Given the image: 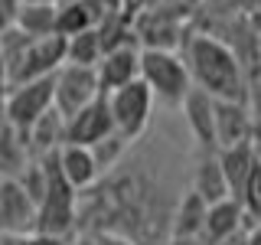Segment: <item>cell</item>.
I'll return each instance as SVG.
<instances>
[{"instance_id":"9","label":"cell","mask_w":261,"mask_h":245,"mask_svg":"<svg viewBox=\"0 0 261 245\" xmlns=\"http://www.w3.org/2000/svg\"><path fill=\"white\" fill-rule=\"evenodd\" d=\"M53 160H56V170H59V177H62L79 196L85 193V190H92L98 180H101V170H98V163H95L92 147L62 144L59 151L53 154Z\"/></svg>"},{"instance_id":"22","label":"cell","mask_w":261,"mask_h":245,"mask_svg":"<svg viewBox=\"0 0 261 245\" xmlns=\"http://www.w3.org/2000/svg\"><path fill=\"white\" fill-rule=\"evenodd\" d=\"M0 180H4V177H0Z\"/></svg>"},{"instance_id":"5","label":"cell","mask_w":261,"mask_h":245,"mask_svg":"<svg viewBox=\"0 0 261 245\" xmlns=\"http://www.w3.org/2000/svg\"><path fill=\"white\" fill-rule=\"evenodd\" d=\"M49 108H53V76L20 82V85H7L4 98H0V121L13 128L16 134H27Z\"/></svg>"},{"instance_id":"11","label":"cell","mask_w":261,"mask_h":245,"mask_svg":"<svg viewBox=\"0 0 261 245\" xmlns=\"http://www.w3.org/2000/svg\"><path fill=\"white\" fill-rule=\"evenodd\" d=\"M137 56H141V49L134 43L114 46L108 53H101V59L95 62V79H98L101 95H108L114 88H121V85H127V82L137 79Z\"/></svg>"},{"instance_id":"3","label":"cell","mask_w":261,"mask_h":245,"mask_svg":"<svg viewBox=\"0 0 261 245\" xmlns=\"http://www.w3.org/2000/svg\"><path fill=\"white\" fill-rule=\"evenodd\" d=\"M137 79L150 88L153 102H163L170 108H179L183 95L193 88L186 62L176 49H141V56H137Z\"/></svg>"},{"instance_id":"2","label":"cell","mask_w":261,"mask_h":245,"mask_svg":"<svg viewBox=\"0 0 261 245\" xmlns=\"http://www.w3.org/2000/svg\"><path fill=\"white\" fill-rule=\"evenodd\" d=\"M79 226V193L59 177L53 154H46V186L36 200V223L33 235L46 239H62Z\"/></svg>"},{"instance_id":"16","label":"cell","mask_w":261,"mask_h":245,"mask_svg":"<svg viewBox=\"0 0 261 245\" xmlns=\"http://www.w3.org/2000/svg\"><path fill=\"white\" fill-rule=\"evenodd\" d=\"M193 193L206 206H212L219 200H228V183H225V174L216 160V151H202L199 163H196V174H193Z\"/></svg>"},{"instance_id":"17","label":"cell","mask_w":261,"mask_h":245,"mask_svg":"<svg viewBox=\"0 0 261 245\" xmlns=\"http://www.w3.org/2000/svg\"><path fill=\"white\" fill-rule=\"evenodd\" d=\"M56 27V4H23L16 7L13 16V30L23 33L27 39H39V36H53Z\"/></svg>"},{"instance_id":"12","label":"cell","mask_w":261,"mask_h":245,"mask_svg":"<svg viewBox=\"0 0 261 245\" xmlns=\"http://www.w3.org/2000/svg\"><path fill=\"white\" fill-rule=\"evenodd\" d=\"M179 108H183V118L190 125L196 144L202 151H216V98H209L199 88H190L179 102Z\"/></svg>"},{"instance_id":"14","label":"cell","mask_w":261,"mask_h":245,"mask_svg":"<svg viewBox=\"0 0 261 245\" xmlns=\"http://www.w3.org/2000/svg\"><path fill=\"white\" fill-rule=\"evenodd\" d=\"M242 219H251V216H245V209L239 206V203L228 196V200H219V203H212V206H206V216H202V239L212 242V245H219V242H225V239H232L235 232L242 229Z\"/></svg>"},{"instance_id":"19","label":"cell","mask_w":261,"mask_h":245,"mask_svg":"<svg viewBox=\"0 0 261 245\" xmlns=\"http://www.w3.org/2000/svg\"><path fill=\"white\" fill-rule=\"evenodd\" d=\"M92 27H95V20H92V10H88L85 0H62V4H56V27H53L56 36L69 39Z\"/></svg>"},{"instance_id":"6","label":"cell","mask_w":261,"mask_h":245,"mask_svg":"<svg viewBox=\"0 0 261 245\" xmlns=\"http://www.w3.org/2000/svg\"><path fill=\"white\" fill-rule=\"evenodd\" d=\"M65 62V39L62 36H39V39H27V46L20 49L16 62L10 65L7 85H20V82H36V79H49L56 69Z\"/></svg>"},{"instance_id":"13","label":"cell","mask_w":261,"mask_h":245,"mask_svg":"<svg viewBox=\"0 0 261 245\" xmlns=\"http://www.w3.org/2000/svg\"><path fill=\"white\" fill-rule=\"evenodd\" d=\"M251 108L248 102H219L216 98V151L251 141Z\"/></svg>"},{"instance_id":"7","label":"cell","mask_w":261,"mask_h":245,"mask_svg":"<svg viewBox=\"0 0 261 245\" xmlns=\"http://www.w3.org/2000/svg\"><path fill=\"white\" fill-rule=\"evenodd\" d=\"M95 98H101L95 69L62 62L59 69L53 72V108L59 111L62 118L75 114L79 108H85L88 102H95Z\"/></svg>"},{"instance_id":"1","label":"cell","mask_w":261,"mask_h":245,"mask_svg":"<svg viewBox=\"0 0 261 245\" xmlns=\"http://www.w3.org/2000/svg\"><path fill=\"white\" fill-rule=\"evenodd\" d=\"M186 72H190L193 88L206 92L219 102H248V76L245 62L228 43L209 33H196L186 43L183 53Z\"/></svg>"},{"instance_id":"20","label":"cell","mask_w":261,"mask_h":245,"mask_svg":"<svg viewBox=\"0 0 261 245\" xmlns=\"http://www.w3.org/2000/svg\"><path fill=\"white\" fill-rule=\"evenodd\" d=\"M101 59V39H98L95 27L85 30V33H75V36L65 39V62L72 65H88L95 69V62Z\"/></svg>"},{"instance_id":"4","label":"cell","mask_w":261,"mask_h":245,"mask_svg":"<svg viewBox=\"0 0 261 245\" xmlns=\"http://www.w3.org/2000/svg\"><path fill=\"white\" fill-rule=\"evenodd\" d=\"M105 105H108V114H111V125H114V134L124 137V141H137L147 128H150V118H153V95L150 88L144 85L141 79L127 82V85L114 88V92L105 95Z\"/></svg>"},{"instance_id":"8","label":"cell","mask_w":261,"mask_h":245,"mask_svg":"<svg viewBox=\"0 0 261 245\" xmlns=\"http://www.w3.org/2000/svg\"><path fill=\"white\" fill-rule=\"evenodd\" d=\"M114 134L108 105H105V95L88 102L85 108H79L75 114H69L62 125V144H79V147H95L101 144L105 137Z\"/></svg>"},{"instance_id":"21","label":"cell","mask_w":261,"mask_h":245,"mask_svg":"<svg viewBox=\"0 0 261 245\" xmlns=\"http://www.w3.org/2000/svg\"><path fill=\"white\" fill-rule=\"evenodd\" d=\"M16 7H20V0H0V33H7L13 27Z\"/></svg>"},{"instance_id":"10","label":"cell","mask_w":261,"mask_h":245,"mask_svg":"<svg viewBox=\"0 0 261 245\" xmlns=\"http://www.w3.org/2000/svg\"><path fill=\"white\" fill-rule=\"evenodd\" d=\"M36 223V206L16 180H0V235H27Z\"/></svg>"},{"instance_id":"15","label":"cell","mask_w":261,"mask_h":245,"mask_svg":"<svg viewBox=\"0 0 261 245\" xmlns=\"http://www.w3.org/2000/svg\"><path fill=\"white\" fill-rule=\"evenodd\" d=\"M216 160H219V167H222V174H225L228 196H232V200H239L245 180H248L251 170L258 167L255 144L245 141V144H235V147H222V151H216Z\"/></svg>"},{"instance_id":"18","label":"cell","mask_w":261,"mask_h":245,"mask_svg":"<svg viewBox=\"0 0 261 245\" xmlns=\"http://www.w3.org/2000/svg\"><path fill=\"white\" fill-rule=\"evenodd\" d=\"M202 216H206V203L199 200L193 190L179 196V206L170 219V232L176 235V239H196V235L202 232Z\"/></svg>"}]
</instances>
